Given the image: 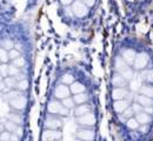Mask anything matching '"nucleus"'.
Returning <instances> with one entry per match:
<instances>
[{
	"label": "nucleus",
	"mask_w": 153,
	"mask_h": 141,
	"mask_svg": "<svg viewBox=\"0 0 153 141\" xmlns=\"http://www.w3.org/2000/svg\"><path fill=\"white\" fill-rule=\"evenodd\" d=\"M147 81L153 82L151 53L137 49L127 58L118 51L110 81L118 141H153V98L143 91Z\"/></svg>",
	"instance_id": "nucleus-1"
},
{
	"label": "nucleus",
	"mask_w": 153,
	"mask_h": 141,
	"mask_svg": "<svg viewBox=\"0 0 153 141\" xmlns=\"http://www.w3.org/2000/svg\"><path fill=\"white\" fill-rule=\"evenodd\" d=\"M98 117L90 87L65 94L52 89L38 141H99Z\"/></svg>",
	"instance_id": "nucleus-2"
},
{
	"label": "nucleus",
	"mask_w": 153,
	"mask_h": 141,
	"mask_svg": "<svg viewBox=\"0 0 153 141\" xmlns=\"http://www.w3.org/2000/svg\"><path fill=\"white\" fill-rule=\"evenodd\" d=\"M74 1L76 0H60V4L64 6V8H66V7H71Z\"/></svg>",
	"instance_id": "nucleus-3"
},
{
	"label": "nucleus",
	"mask_w": 153,
	"mask_h": 141,
	"mask_svg": "<svg viewBox=\"0 0 153 141\" xmlns=\"http://www.w3.org/2000/svg\"><path fill=\"white\" fill-rule=\"evenodd\" d=\"M85 5H87L90 8L92 7V6H94V4H96V0H81Z\"/></svg>",
	"instance_id": "nucleus-4"
},
{
	"label": "nucleus",
	"mask_w": 153,
	"mask_h": 141,
	"mask_svg": "<svg viewBox=\"0 0 153 141\" xmlns=\"http://www.w3.org/2000/svg\"><path fill=\"white\" fill-rule=\"evenodd\" d=\"M128 2H134V1H137V0H127Z\"/></svg>",
	"instance_id": "nucleus-5"
}]
</instances>
